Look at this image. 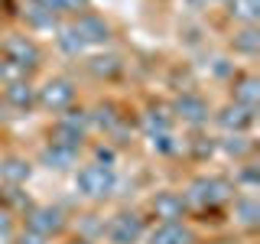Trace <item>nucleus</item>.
Here are the masks:
<instances>
[{
  "label": "nucleus",
  "mask_w": 260,
  "mask_h": 244,
  "mask_svg": "<svg viewBox=\"0 0 260 244\" xmlns=\"http://www.w3.org/2000/svg\"><path fill=\"white\" fill-rule=\"evenodd\" d=\"M72 186H75L78 199L91 202V205H101V202H108L114 189H117V169L114 166H104V163H78L75 169H72Z\"/></svg>",
  "instance_id": "nucleus-1"
},
{
  "label": "nucleus",
  "mask_w": 260,
  "mask_h": 244,
  "mask_svg": "<svg viewBox=\"0 0 260 244\" xmlns=\"http://www.w3.org/2000/svg\"><path fill=\"white\" fill-rule=\"evenodd\" d=\"M185 199H189L192 205V215L195 211H215V208H224L228 202L238 195L234 189V182L228 176H218V173H202L189 179V186H185Z\"/></svg>",
  "instance_id": "nucleus-2"
},
{
  "label": "nucleus",
  "mask_w": 260,
  "mask_h": 244,
  "mask_svg": "<svg viewBox=\"0 0 260 244\" xmlns=\"http://www.w3.org/2000/svg\"><path fill=\"white\" fill-rule=\"evenodd\" d=\"M0 55L10 59L16 65L36 75L43 69V46H39L36 36H29L26 29H13V33H0Z\"/></svg>",
  "instance_id": "nucleus-3"
},
{
  "label": "nucleus",
  "mask_w": 260,
  "mask_h": 244,
  "mask_svg": "<svg viewBox=\"0 0 260 244\" xmlns=\"http://www.w3.org/2000/svg\"><path fill=\"white\" fill-rule=\"evenodd\" d=\"M146 228H150V218L146 211H137V208H120L104 222V231L101 238L108 244H140L146 238Z\"/></svg>",
  "instance_id": "nucleus-4"
},
{
  "label": "nucleus",
  "mask_w": 260,
  "mask_h": 244,
  "mask_svg": "<svg viewBox=\"0 0 260 244\" xmlns=\"http://www.w3.org/2000/svg\"><path fill=\"white\" fill-rule=\"evenodd\" d=\"M75 101H78V85L69 75H49L43 85H36V111L59 117L62 111L75 108Z\"/></svg>",
  "instance_id": "nucleus-5"
},
{
  "label": "nucleus",
  "mask_w": 260,
  "mask_h": 244,
  "mask_svg": "<svg viewBox=\"0 0 260 244\" xmlns=\"http://www.w3.org/2000/svg\"><path fill=\"white\" fill-rule=\"evenodd\" d=\"M88 108H69L62 111L59 117L52 120V127H49V137L46 140L52 143H62V146H72V150H85V140H88Z\"/></svg>",
  "instance_id": "nucleus-6"
},
{
  "label": "nucleus",
  "mask_w": 260,
  "mask_h": 244,
  "mask_svg": "<svg viewBox=\"0 0 260 244\" xmlns=\"http://www.w3.org/2000/svg\"><path fill=\"white\" fill-rule=\"evenodd\" d=\"M69 225H72L69 211H65L62 205H52V202H46V205H32L26 215H23V228L43 234V238H49V241L62 238V234L69 231Z\"/></svg>",
  "instance_id": "nucleus-7"
},
{
  "label": "nucleus",
  "mask_w": 260,
  "mask_h": 244,
  "mask_svg": "<svg viewBox=\"0 0 260 244\" xmlns=\"http://www.w3.org/2000/svg\"><path fill=\"white\" fill-rule=\"evenodd\" d=\"M146 218H153V222H189L192 205L182 189H156L146 202Z\"/></svg>",
  "instance_id": "nucleus-8"
},
{
  "label": "nucleus",
  "mask_w": 260,
  "mask_h": 244,
  "mask_svg": "<svg viewBox=\"0 0 260 244\" xmlns=\"http://www.w3.org/2000/svg\"><path fill=\"white\" fill-rule=\"evenodd\" d=\"M169 111H173V120L176 124H185L189 130H202V127H208V120H211V104H208V98L205 95H199V92H179L173 98V104H169Z\"/></svg>",
  "instance_id": "nucleus-9"
},
{
  "label": "nucleus",
  "mask_w": 260,
  "mask_h": 244,
  "mask_svg": "<svg viewBox=\"0 0 260 244\" xmlns=\"http://www.w3.org/2000/svg\"><path fill=\"white\" fill-rule=\"evenodd\" d=\"M69 23H72V29L78 33V39H81V46H85V49H108L111 39H114L111 20H104V16L94 13V10H85V13L72 16Z\"/></svg>",
  "instance_id": "nucleus-10"
},
{
  "label": "nucleus",
  "mask_w": 260,
  "mask_h": 244,
  "mask_svg": "<svg viewBox=\"0 0 260 244\" xmlns=\"http://www.w3.org/2000/svg\"><path fill=\"white\" fill-rule=\"evenodd\" d=\"M211 120H215L224 134H247V130L257 124V111L244 108V104H234V101H224L221 108L211 111Z\"/></svg>",
  "instance_id": "nucleus-11"
},
{
  "label": "nucleus",
  "mask_w": 260,
  "mask_h": 244,
  "mask_svg": "<svg viewBox=\"0 0 260 244\" xmlns=\"http://www.w3.org/2000/svg\"><path fill=\"white\" fill-rule=\"evenodd\" d=\"M146 244H199L192 222H153L146 228Z\"/></svg>",
  "instance_id": "nucleus-12"
},
{
  "label": "nucleus",
  "mask_w": 260,
  "mask_h": 244,
  "mask_svg": "<svg viewBox=\"0 0 260 244\" xmlns=\"http://www.w3.org/2000/svg\"><path fill=\"white\" fill-rule=\"evenodd\" d=\"M20 20H23V26H26L29 36H39V33H49V36H55V29L65 23L62 16H55L52 10H46V7H39V4H32V0H23Z\"/></svg>",
  "instance_id": "nucleus-13"
},
{
  "label": "nucleus",
  "mask_w": 260,
  "mask_h": 244,
  "mask_svg": "<svg viewBox=\"0 0 260 244\" xmlns=\"http://www.w3.org/2000/svg\"><path fill=\"white\" fill-rule=\"evenodd\" d=\"M36 160H39V166H43V169H49V173H72V169L81 163V153L72 150V146H62V143L46 140Z\"/></svg>",
  "instance_id": "nucleus-14"
},
{
  "label": "nucleus",
  "mask_w": 260,
  "mask_h": 244,
  "mask_svg": "<svg viewBox=\"0 0 260 244\" xmlns=\"http://www.w3.org/2000/svg\"><path fill=\"white\" fill-rule=\"evenodd\" d=\"M32 173H36V163L23 153H4L0 157V186H26Z\"/></svg>",
  "instance_id": "nucleus-15"
},
{
  "label": "nucleus",
  "mask_w": 260,
  "mask_h": 244,
  "mask_svg": "<svg viewBox=\"0 0 260 244\" xmlns=\"http://www.w3.org/2000/svg\"><path fill=\"white\" fill-rule=\"evenodd\" d=\"M0 101L7 104V111L16 114H32L36 111V85L29 81H16V85H4L0 88Z\"/></svg>",
  "instance_id": "nucleus-16"
},
{
  "label": "nucleus",
  "mask_w": 260,
  "mask_h": 244,
  "mask_svg": "<svg viewBox=\"0 0 260 244\" xmlns=\"http://www.w3.org/2000/svg\"><path fill=\"white\" fill-rule=\"evenodd\" d=\"M228 85H231V98H228V101L257 111V104H260V78L254 72H234V78L228 81Z\"/></svg>",
  "instance_id": "nucleus-17"
},
{
  "label": "nucleus",
  "mask_w": 260,
  "mask_h": 244,
  "mask_svg": "<svg viewBox=\"0 0 260 244\" xmlns=\"http://www.w3.org/2000/svg\"><path fill=\"white\" fill-rule=\"evenodd\" d=\"M228 205H231V222L238 225V228H244V231H254V228L260 225V202L250 192L234 195Z\"/></svg>",
  "instance_id": "nucleus-18"
},
{
  "label": "nucleus",
  "mask_w": 260,
  "mask_h": 244,
  "mask_svg": "<svg viewBox=\"0 0 260 244\" xmlns=\"http://www.w3.org/2000/svg\"><path fill=\"white\" fill-rule=\"evenodd\" d=\"M140 127L146 137L153 134H166V130H176V120H173V111L169 104H159V101H150L140 114Z\"/></svg>",
  "instance_id": "nucleus-19"
},
{
  "label": "nucleus",
  "mask_w": 260,
  "mask_h": 244,
  "mask_svg": "<svg viewBox=\"0 0 260 244\" xmlns=\"http://www.w3.org/2000/svg\"><path fill=\"white\" fill-rule=\"evenodd\" d=\"M85 69H88V75H94L98 81H114L120 72H124V59L114 55V52L98 49L94 55H88V59H85Z\"/></svg>",
  "instance_id": "nucleus-20"
},
{
  "label": "nucleus",
  "mask_w": 260,
  "mask_h": 244,
  "mask_svg": "<svg viewBox=\"0 0 260 244\" xmlns=\"http://www.w3.org/2000/svg\"><path fill=\"white\" fill-rule=\"evenodd\" d=\"M215 150L224 153V157L234 160V163H247L254 157V140H250L247 134H221L215 140Z\"/></svg>",
  "instance_id": "nucleus-21"
},
{
  "label": "nucleus",
  "mask_w": 260,
  "mask_h": 244,
  "mask_svg": "<svg viewBox=\"0 0 260 244\" xmlns=\"http://www.w3.org/2000/svg\"><path fill=\"white\" fill-rule=\"evenodd\" d=\"M224 20L234 26H257L260 23V0H224Z\"/></svg>",
  "instance_id": "nucleus-22"
},
{
  "label": "nucleus",
  "mask_w": 260,
  "mask_h": 244,
  "mask_svg": "<svg viewBox=\"0 0 260 244\" xmlns=\"http://www.w3.org/2000/svg\"><path fill=\"white\" fill-rule=\"evenodd\" d=\"M228 49L241 59H254L260 52V29L257 26H234L231 39H228Z\"/></svg>",
  "instance_id": "nucleus-23"
},
{
  "label": "nucleus",
  "mask_w": 260,
  "mask_h": 244,
  "mask_svg": "<svg viewBox=\"0 0 260 244\" xmlns=\"http://www.w3.org/2000/svg\"><path fill=\"white\" fill-rule=\"evenodd\" d=\"M55 46H59V52L62 55H69V59H78V55H85L88 49L81 46V39H78V33L72 29V23L65 20L59 29H55Z\"/></svg>",
  "instance_id": "nucleus-24"
},
{
  "label": "nucleus",
  "mask_w": 260,
  "mask_h": 244,
  "mask_svg": "<svg viewBox=\"0 0 260 244\" xmlns=\"http://www.w3.org/2000/svg\"><path fill=\"white\" fill-rule=\"evenodd\" d=\"M182 146L192 153V160H199V163H205V160H211L215 157V137H205L202 130H192V137L189 140H182Z\"/></svg>",
  "instance_id": "nucleus-25"
},
{
  "label": "nucleus",
  "mask_w": 260,
  "mask_h": 244,
  "mask_svg": "<svg viewBox=\"0 0 260 244\" xmlns=\"http://www.w3.org/2000/svg\"><path fill=\"white\" fill-rule=\"evenodd\" d=\"M32 4L52 10L55 16H62V20H72V16H78V13L88 10V0H32Z\"/></svg>",
  "instance_id": "nucleus-26"
},
{
  "label": "nucleus",
  "mask_w": 260,
  "mask_h": 244,
  "mask_svg": "<svg viewBox=\"0 0 260 244\" xmlns=\"http://www.w3.org/2000/svg\"><path fill=\"white\" fill-rule=\"evenodd\" d=\"M153 146V153H159V157H176V153H182V140H176V130H166V134H153L146 137Z\"/></svg>",
  "instance_id": "nucleus-27"
},
{
  "label": "nucleus",
  "mask_w": 260,
  "mask_h": 244,
  "mask_svg": "<svg viewBox=\"0 0 260 244\" xmlns=\"http://www.w3.org/2000/svg\"><path fill=\"white\" fill-rule=\"evenodd\" d=\"M29 78L32 75L23 69V65H16V62H10V59L0 55V88H4V85H16V81H29Z\"/></svg>",
  "instance_id": "nucleus-28"
},
{
  "label": "nucleus",
  "mask_w": 260,
  "mask_h": 244,
  "mask_svg": "<svg viewBox=\"0 0 260 244\" xmlns=\"http://www.w3.org/2000/svg\"><path fill=\"white\" fill-rule=\"evenodd\" d=\"M13 234H16V215L0 205V244H10Z\"/></svg>",
  "instance_id": "nucleus-29"
},
{
  "label": "nucleus",
  "mask_w": 260,
  "mask_h": 244,
  "mask_svg": "<svg viewBox=\"0 0 260 244\" xmlns=\"http://www.w3.org/2000/svg\"><path fill=\"white\" fill-rule=\"evenodd\" d=\"M94 163H104V166H117V150L111 143H94Z\"/></svg>",
  "instance_id": "nucleus-30"
},
{
  "label": "nucleus",
  "mask_w": 260,
  "mask_h": 244,
  "mask_svg": "<svg viewBox=\"0 0 260 244\" xmlns=\"http://www.w3.org/2000/svg\"><path fill=\"white\" fill-rule=\"evenodd\" d=\"M10 244H52V241L43 238V234H36V231H29V228H16Z\"/></svg>",
  "instance_id": "nucleus-31"
},
{
  "label": "nucleus",
  "mask_w": 260,
  "mask_h": 244,
  "mask_svg": "<svg viewBox=\"0 0 260 244\" xmlns=\"http://www.w3.org/2000/svg\"><path fill=\"white\" fill-rule=\"evenodd\" d=\"M189 10H202V7H208V0H182Z\"/></svg>",
  "instance_id": "nucleus-32"
},
{
  "label": "nucleus",
  "mask_w": 260,
  "mask_h": 244,
  "mask_svg": "<svg viewBox=\"0 0 260 244\" xmlns=\"http://www.w3.org/2000/svg\"><path fill=\"white\" fill-rule=\"evenodd\" d=\"M65 244H98V241H91V238H81V234H72Z\"/></svg>",
  "instance_id": "nucleus-33"
},
{
  "label": "nucleus",
  "mask_w": 260,
  "mask_h": 244,
  "mask_svg": "<svg viewBox=\"0 0 260 244\" xmlns=\"http://www.w3.org/2000/svg\"><path fill=\"white\" fill-rule=\"evenodd\" d=\"M7 117H10V111H7V104H4V101H0V124H4V120H7Z\"/></svg>",
  "instance_id": "nucleus-34"
},
{
  "label": "nucleus",
  "mask_w": 260,
  "mask_h": 244,
  "mask_svg": "<svg viewBox=\"0 0 260 244\" xmlns=\"http://www.w3.org/2000/svg\"><path fill=\"white\" fill-rule=\"evenodd\" d=\"M0 29H4V13H0Z\"/></svg>",
  "instance_id": "nucleus-35"
},
{
  "label": "nucleus",
  "mask_w": 260,
  "mask_h": 244,
  "mask_svg": "<svg viewBox=\"0 0 260 244\" xmlns=\"http://www.w3.org/2000/svg\"><path fill=\"white\" fill-rule=\"evenodd\" d=\"M208 4H224V0H208Z\"/></svg>",
  "instance_id": "nucleus-36"
}]
</instances>
